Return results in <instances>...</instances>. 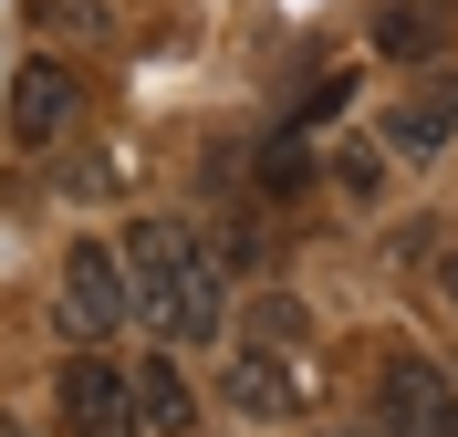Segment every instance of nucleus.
Returning <instances> with one entry per match:
<instances>
[{
	"label": "nucleus",
	"instance_id": "obj_1",
	"mask_svg": "<svg viewBox=\"0 0 458 437\" xmlns=\"http://www.w3.org/2000/svg\"><path fill=\"white\" fill-rule=\"evenodd\" d=\"M125 291H136V323L157 333V344H208L229 323V291H219V271H208V250L177 219H136L125 230Z\"/></svg>",
	"mask_w": 458,
	"mask_h": 437
},
{
	"label": "nucleus",
	"instance_id": "obj_2",
	"mask_svg": "<svg viewBox=\"0 0 458 437\" xmlns=\"http://www.w3.org/2000/svg\"><path fill=\"white\" fill-rule=\"evenodd\" d=\"M53 323H63V344H73V354H94L105 333H125V323H136L125 261H114L105 240H73V250H63V302H53Z\"/></svg>",
	"mask_w": 458,
	"mask_h": 437
},
{
	"label": "nucleus",
	"instance_id": "obj_3",
	"mask_svg": "<svg viewBox=\"0 0 458 437\" xmlns=\"http://www.w3.org/2000/svg\"><path fill=\"white\" fill-rule=\"evenodd\" d=\"M375 427L386 437H458V385L428 354H386L375 365Z\"/></svg>",
	"mask_w": 458,
	"mask_h": 437
},
{
	"label": "nucleus",
	"instance_id": "obj_4",
	"mask_svg": "<svg viewBox=\"0 0 458 437\" xmlns=\"http://www.w3.org/2000/svg\"><path fill=\"white\" fill-rule=\"evenodd\" d=\"M63 407H73V437H146L136 375L105 365V354H73V365H63Z\"/></svg>",
	"mask_w": 458,
	"mask_h": 437
},
{
	"label": "nucleus",
	"instance_id": "obj_5",
	"mask_svg": "<svg viewBox=\"0 0 458 437\" xmlns=\"http://www.w3.org/2000/svg\"><path fill=\"white\" fill-rule=\"evenodd\" d=\"M63 125H73V73H63V63L42 53V63L21 73V84H11V136H21V146H53Z\"/></svg>",
	"mask_w": 458,
	"mask_h": 437
},
{
	"label": "nucleus",
	"instance_id": "obj_6",
	"mask_svg": "<svg viewBox=\"0 0 458 437\" xmlns=\"http://www.w3.org/2000/svg\"><path fill=\"white\" fill-rule=\"evenodd\" d=\"M219 396H229V416H292V365L282 354H229V375H219Z\"/></svg>",
	"mask_w": 458,
	"mask_h": 437
},
{
	"label": "nucleus",
	"instance_id": "obj_7",
	"mask_svg": "<svg viewBox=\"0 0 458 437\" xmlns=\"http://www.w3.org/2000/svg\"><path fill=\"white\" fill-rule=\"evenodd\" d=\"M136 407H146V437H188V427H199V396H188V375H177L167 354L136 365Z\"/></svg>",
	"mask_w": 458,
	"mask_h": 437
},
{
	"label": "nucleus",
	"instance_id": "obj_8",
	"mask_svg": "<svg viewBox=\"0 0 458 437\" xmlns=\"http://www.w3.org/2000/svg\"><path fill=\"white\" fill-rule=\"evenodd\" d=\"M448 31H437V0H375V53L386 63H428Z\"/></svg>",
	"mask_w": 458,
	"mask_h": 437
},
{
	"label": "nucleus",
	"instance_id": "obj_9",
	"mask_svg": "<svg viewBox=\"0 0 458 437\" xmlns=\"http://www.w3.org/2000/svg\"><path fill=\"white\" fill-rule=\"evenodd\" d=\"M302 333H313V313H302V302H292V291H260L250 313H240V354H302Z\"/></svg>",
	"mask_w": 458,
	"mask_h": 437
},
{
	"label": "nucleus",
	"instance_id": "obj_10",
	"mask_svg": "<svg viewBox=\"0 0 458 437\" xmlns=\"http://www.w3.org/2000/svg\"><path fill=\"white\" fill-rule=\"evenodd\" d=\"M31 31H63V42H105L114 11L105 0H31Z\"/></svg>",
	"mask_w": 458,
	"mask_h": 437
},
{
	"label": "nucleus",
	"instance_id": "obj_11",
	"mask_svg": "<svg viewBox=\"0 0 458 437\" xmlns=\"http://www.w3.org/2000/svg\"><path fill=\"white\" fill-rule=\"evenodd\" d=\"M260 188H282V198L313 188V146H302V136H271V146H260Z\"/></svg>",
	"mask_w": 458,
	"mask_h": 437
},
{
	"label": "nucleus",
	"instance_id": "obj_12",
	"mask_svg": "<svg viewBox=\"0 0 458 437\" xmlns=\"http://www.w3.org/2000/svg\"><path fill=\"white\" fill-rule=\"evenodd\" d=\"M396 146H406V156H428V146H448V115H428V105H417V115H396Z\"/></svg>",
	"mask_w": 458,
	"mask_h": 437
}]
</instances>
